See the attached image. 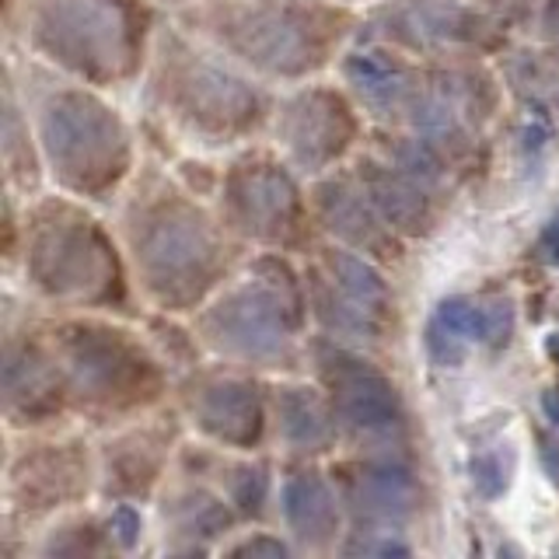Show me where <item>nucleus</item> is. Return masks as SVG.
<instances>
[{
	"label": "nucleus",
	"mask_w": 559,
	"mask_h": 559,
	"mask_svg": "<svg viewBox=\"0 0 559 559\" xmlns=\"http://www.w3.org/2000/svg\"><path fill=\"white\" fill-rule=\"evenodd\" d=\"M122 238L140 290L162 311L203 308L238 262L227 224L162 171H147L122 206Z\"/></svg>",
	"instance_id": "obj_1"
},
{
	"label": "nucleus",
	"mask_w": 559,
	"mask_h": 559,
	"mask_svg": "<svg viewBox=\"0 0 559 559\" xmlns=\"http://www.w3.org/2000/svg\"><path fill=\"white\" fill-rule=\"evenodd\" d=\"M186 25L259 78L308 81L357 22L336 0H197Z\"/></svg>",
	"instance_id": "obj_2"
},
{
	"label": "nucleus",
	"mask_w": 559,
	"mask_h": 559,
	"mask_svg": "<svg viewBox=\"0 0 559 559\" xmlns=\"http://www.w3.org/2000/svg\"><path fill=\"white\" fill-rule=\"evenodd\" d=\"M147 95L189 140L227 147L255 136L276 112L270 92L241 74L224 52H210L186 32L165 28L154 43Z\"/></svg>",
	"instance_id": "obj_3"
},
{
	"label": "nucleus",
	"mask_w": 559,
	"mask_h": 559,
	"mask_svg": "<svg viewBox=\"0 0 559 559\" xmlns=\"http://www.w3.org/2000/svg\"><path fill=\"white\" fill-rule=\"evenodd\" d=\"M308 314L305 276H297L287 255L270 249L200 308L197 336L231 364L290 371L301 364Z\"/></svg>",
	"instance_id": "obj_4"
},
{
	"label": "nucleus",
	"mask_w": 559,
	"mask_h": 559,
	"mask_svg": "<svg viewBox=\"0 0 559 559\" xmlns=\"http://www.w3.org/2000/svg\"><path fill=\"white\" fill-rule=\"evenodd\" d=\"M28 287L52 305L127 311L130 287L122 255L98 217L78 197H43L25 214Z\"/></svg>",
	"instance_id": "obj_5"
},
{
	"label": "nucleus",
	"mask_w": 559,
	"mask_h": 559,
	"mask_svg": "<svg viewBox=\"0 0 559 559\" xmlns=\"http://www.w3.org/2000/svg\"><path fill=\"white\" fill-rule=\"evenodd\" d=\"M147 0H25V43L92 87L133 81L147 60Z\"/></svg>",
	"instance_id": "obj_6"
},
{
	"label": "nucleus",
	"mask_w": 559,
	"mask_h": 559,
	"mask_svg": "<svg viewBox=\"0 0 559 559\" xmlns=\"http://www.w3.org/2000/svg\"><path fill=\"white\" fill-rule=\"evenodd\" d=\"M70 409L92 424H119L157 406L168 392L165 364L136 336L105 319H67L52 329Z\"/></svg>",
	"instance_id": "obj_7"
},
{
	"label": "nucleus",
	"mask_w": 559,
	"mask_h": 559,
	"mask_svg": "<svg viewBox=\"0 0 559 559\" xmlns=\"http://www.w3.org/2000/svg\"><path fill=\"white\" fill-rule=\"evenodd\" d=\"M39 151L49 179L78 200H109L133 171V136L109 102L60 84L39 102Z\"/></svg>",
	"instance_id": "obj_8"
},
{
	"label": "nucleus",
	"mask_w": 559,
	"mask_h": 559,
	"mask_svg": "<svg viewBox=\"0 0 559 559\" xmlns=\"http://www.w3.org/2000/svg\"><path fill=\"white\" fill-rule=\"evenodd\" d=\"M221 221L227 231L273 252L308 245L311 200H305L287 162L273 154H241L221 175Z\"/></svg>",
	"instance_id": "obj_9"
},
{
	"label": "nucleus",
	"mask_w": 559,
	"mask_h": 559,
	"mask_svg": "<svg viewBox=\"0 0 559 559\" xmlns=\"http://www.w3.org/2000/svg\"><path fill=\"white\" fill-rule=\"evenodd\" d=\"M311 367L336 413L340 433L364 448H402L409 437V409L399 384L374 360L349 343L319 336L311 346Z\"/></svg>",
	"instance_id": "obj_10"
},
{
	"label": "nucleus",
	"mask_w": 559,
	"mask_h": 559,
	"mask_svg": "<svg viewBox=\"0 0 559 559\" xmlns=\"http://www.w3.org/2000/svg\"><path fill=\"white\" fill-rule=\"evenodd\" d=\"M308 311L325 336L349 346H374L389 336L392 287L378 259L354 249H322L305 270Z\"/></svg>",
	"instance_id": "obj_11"
},
{
	"label": "nucleus",
	"mask_w": 559,
	"mask_h": 559,
	"mask_svg": "<svg viewBox=\"0 0 559 559\" xmlns=\"http://www.w3.org/2000/svg\"><path fill=\"white\" fill-rule=\"evenodd\" d=\"M367 39L409 57H459L493 49L500 25L472 0H381L367 17Z\"/></svg>",
	"instance_id": "obj_12"
},
{
	"label": "nucleus",
	"mask_w": 559,
	"mask_h": 559,
	"mask_svg": "<svg viewBox=\"0 0 559 559\" xmlns=\"http://www.w3.org/2000/svg\"><path fill=\"white\" fill-rule=\"evenodd\" d=\"M273 136L297 171L322 175L360 140L357 105L336 84H301L276 105Z\"/></svg>",
	"instance_id": "obj_13"
},
{
	"label": "nucleus",
	"mask_w": 559,
	"mask_h": 559,
	"mask_svg": "<svg viewBox=\"0 0 559 559\" xmlns=\"http://www.w3.org/2000/svg\"><path fill=\"white\" fill-rule=\"evenodd\" d=\"M95 462L81 437L28 444L11 454L8 465V503L22 521H39L81 503L92 493Z\"/></svg>",
	"instance_id": "obj_14"
},
{
	"label": "nucleus",
	"mask_w": 559,
	"mask_h": 559,
	"mask_svg": "<svg viewBox=\"0 0 559 559\" xmlns=\"http://www.w3.org/2000/svg\"><path fill=\"white\" fill-rule=\"evenodd\" d=\"M343 507L364 528H395L419 514L424 483L402 448H367L360 459L332 468Z\"/></svg>",
	"instance_id": "obj_15"
},
{
	"label": "nucleus",
	"mask_w": 559,
	"mask_h": 559,
	"mask_svg": "<svg viewBox=\"0 0 559 559\" xmlns=\"http://www.w3.org/2000/svg\"><path fill=\"white\" fill-rule=\"evenodd\" d=\"M186 416L206 441L231 451H255L266 441V395L238 374H200L186 381Z\"/></svg>",
	"instance_id": "obj_16"
},
{
	"label": "nucleus",
	"mask_w": 559,
	"mask_h": 559,
	"mask_svg": "<svg viewBox=\"0 0 559 559\" xmlns=\"http://www.w3.org/2000/svg\"><path fill=\"white\" fill-rule=\"evenodd\" d=\"M4 416L8 427H43L70 409L67 378L52 340L8 332L4 340Z\"/></svg>",
	"instance_id": "obj_17"
},
{
	"label": "nucleus",
	"mask_w": 559,
	"mask_h": 559,
	"mask_svg": "<svg viewBox=\"0 0 559 559\" xmlns=\"http://www.w3.org/2000/svg\"><path fill=\"white\" fill-rule=\"evenodd\" d=\"M311 217L329 238L378 262L402 255V235L378 214L357 175H325L311 186Z\"/></svg>",
	"instance_id": "obj_18"
},
{
	"label": "nucleus",
	"mask_w": 559,
	"mask_h": 559,
	"mask_svg": "<svg viewBox=\"0 0 559 559\" xmlns=\"http://www.w3.org/2000/svg\"><path fill=\"white\" fill-rule=\"evenodd\" d=\"M514 336V305L507 297L479 305L472 297H444L424 329V349L437 367H462L472 346L503 349Z\"/></svg>",
	"instance_id": "obj_19"
},
{
	"label": "nucleus",
	"mask_w": 559,
	"mask_h": 559,
	"mask_svg": "<svg viewBox=\"0 0 559 559\" xmlns=\"http://www.w3.org/2000/svg\"><path fill=\"white\" fill-rule=\"evenodd\" d=\"M340 74L346 92L364 105V112L402 127L419 92V81H424V67L409 63L399 49L381 43L349 49L340 60Z\"/></svg>",
	"instance_id": "obj_20"
},
{
	"label": "nucleus",
	"mask_w": 559,
	"mask_h": 559,
	"mask_svg": "<svg viewBox=\"0 0 559 559\" xmlns=\"http://www.w3.org/2000/svg\"><path fill=\"white\" fill-rule=\"evenodd\" d=\"M175 444V424H136L102 444V493L116 500H144L162 483Z\"/></svg>",
	"instance_id": "obj_21"
},
{
	"label": "nucleus",
	"mask_w": 559,
	"mask_h": 559,
	"mask_svg": "<svg viewBox=\"0 0 559 559\" xmlns=\"http://www.w3.org/2000/svg\"><path fill=\"white\" fill-rule=\"evenodd\" d=\"M354 175L402 238H427L437 227V186L402 171L389 157H360Z\"/></svg>",
	"instance_id": "obj_22"
},
{
	"label": "nucleus",
	"mask_w": 559,
	"mask_h": 559,
	"mask_svg": "<svg viewBox=\"0 0 559 559\" xmlns=\"http://www.w3.org/2000/svg\"><path fill=\"white\" fill-rule=\"evenodd\" d=\"M280 514L305 549H332L343 535V497L319 468L297 465L280 483Z\"/></svg>",
	"instance_id": "obj_23"
},
{
	"label": "nucleus",
	"mask_w": 559,
	"mask_h": 559,
	"mask_svg": "<svg viewBox=\"0 0 559 559\" xmlns=\"http://www.w3.org/2000/svg\"><path fill=\"white\" fill-rule=\"evenodd\" d=\"M162 521L175 538L171 552L197 556V552H206L214 538L235 528L238 511L231 507V500L214 493V489H206L200 483H186V486H175L165 497Z\"/></svg>",
	"instance_id": "obj_24"
},
{
	"label": "nucleus",
	"mask_w": 559,
	"mask_h": 559,
	"mask_svg": "<svg viewBox=\"0 0 559 559\" xmlns=\"http://www.w3.org/2000/svg\"><path fill=\"white\" fill-rule=\"evenodd\" d=\"M276 433L290 454H325L340 441V424L325 392L311 384H280L273 392Z\"/></svg>",
	"instance_id": "obj_25"
},
{
	"label": "nucleus",
	"mask_w": 559,
	"mask_h": 559,
	"mask_svg": "<svg viewBox=\"0 0 559 559\" xmlns=\"http://www.w3.org/2000/svg\"><path fill=\"white\" fill-rule=\"evenodd\" d=\"M4 162H8L11 182H17L22 189L39 186V168H46L43 151H39V140H32L28 116H22L11 78L4 87Z\"/></svg>",
	"instance_id": "obj_26"
},
{
	"label": "nucleus",
	"mask_w": 559,
	"mask_h": 559,
	"mask_svg": "<svg viewBox=\"0 0 559 559\" xmlns=\"http://www.w3.org/2000/svg\"><path fill=\"white\" fill-rule=\"evenodd\" d=\"M217 476L224 486V497L231 500L238 518H262L270 503V468L259 462H224L217 459Z\"/></svg>",
	"instance_id": "obj_27"
},
{
	"label": "nucleus",
	"mask_w": 559,
	"mask_h": 559,
	"mask_svg": "<svg viewBox=\"0 0 559 559\" xmlns=\"http://www.w3.org/2000/svg\"><path fill=\"white\" fill-rule=\"evenodd\" d=\"M381 151H384V157H389L392 165H399L402 171H409V175H416V179H424V182H430L437 189H441V182L448 179L451 157L424 133L409 130L402 136H392V140H384Z\"/></svg>",
	"instance_id": "obj_28"
},
{
	"label": "nucleus",
	"mask_w": 559,
	"mask_h": 559,
	"mask_svg": "<svg viewBox=\"0 0 559 559\" xmlns=\"http://www.w3.org/2000/svg\"><path fill=\"white\" fill-rule=\"evenodd\" d=\"M116 542L109 535V524H98L95 518H67L57 528L46 532L39 552L43 556H105L112 552Z\"/></svg>",
	"instance_id": "obj_29"
},
{
	"label": "nucleus",
	"mask_w": 559,
	"mask_h": 559,
	"mask_svg": "<svg viewBox=\"0 0 559 559\" xmlns=\"http://www.w3.org/2000/svg\"><path fill=\"white\" fill-rule=\"evenodd\" d=\"M511 459L503 462L500 451H479L468 459V479H472V489L483 497V500H500L507 489H511Z\"/></svg>",
	"instance_id": "obj_30"
},
{
	"label": "nucleus",
	"mask_w": 559,
	"mask_h": 559,
	"mask_svg": "<svg viewBox=\"0 0 559 559\" xmlns=\"http://www.w3.org/2000/svg\"><path fill=\"white\" fill-rule=\"evenodd\" d=\"M346 556H409V542L392 528H360L343 546Z\"/></svg>",
	"instance_id": "obj_31"
},
{
	"label": "nucleus",
	"mask_w": 559,
	"mask_h": 559,
	"mask_svg": "<svg viewBox=\"0 0 559 559\" xmlns=\"http://www.w3.org/2000/svg\"><path fill=\"white\" fill-rule=\"evenodd\" d=\"M105 524H109V535L116 542V549L130 552V549L140 546V535H144V518H140V511L130 500H119L112 507V514L105 518Z\"/></svg>",
	"instance_id": "obj_32"
},
{
	"label": "nucleus",
	"mask_w": 559,
	"mask_h": 559,
	"mask_svg": "<svg viewBox=\"0 0 559 559\" xmlns=\"http://www.w3.org/2000/svg\"><path fill=\"white\" fill-rule=\"evenodd\" d=\"M227 556H252V559H287L290 556V546L284 538H276L270 532H255L249 538L235 542V546L224 549Z\"/></svg>",
	"instance_id": "obj_33"
},
{
	"label": "nucleus",
	"mask_w": 559,
	"mask_h": 559,
	"mask_svg": "<svg viewBox=\"0 0 559 559\" xmlns=\"http://www.w3.org/2000/svg\"><path fill=\"white\" fill-rule=\"evenodd\" d=\"M538 32H542V43L549 49V60L559 67V0H546V4H542Z\"/></svg>",
	"instance_id": "obj_34"
},
{
	"label": "nucleus",
	"mask_w": 559,
	"mask_h": 559,
	"mask_svg": "<svg viewBox=\"0 0 559 559\" xmlns=\"http://www.w3.org/2000/svg\"><path fill=\"white\" fill-rule=\"evenodd\" d=\"M535 441H538V459H542V465H546L549 479L559 486V441H556L552 433H535Z\"/></svg>",
	"instance_id": "obj_35"
},
{
	"label": "nucleus",
	"mask_w": 559,
	"mask_h": 559,
	"mask_svg": "<svg viewBox=\"0 0 559 559\" xmlns=\"http://www.w3.org/2000/svg\"><path fill=\"white\" fill-rule=\"evenodd\" d=\"M542 409H546V416L559 427V392H546V395H542Z\"/></svg>",
	"instance_id": "obj_36"
},
{
	"label": "nucleus",
	"mask_w": 559,
	"mask_h": 559,
	"mask_svg": "<svg viewBox=\"0 0 559 559\" xmlns=\"http://www.w3.org/2000/svg\"><path fill=\"white\" fill-rule=\"evenodd\" d=\"M157 4H197V0H157Z\"/></svg>",
	"instance_id": "obj_37"
},
{
	"label": "nucleus",
	"mask_w": 559,
	"mask_h": 559,
	"mask_svg": "<svg viewBox=\"0 0 559 559\" xmlns=\"http://www.w3.org/2000/svg\"><path fill=\"white\" fill-rule=\"evenodd\" d=\"M336 4H357V0H336Z\"/></svg>",
	"instance_id": "obj_38"
},
{
	"label": "nucleus",
	"mask_w": 559,
	"mask_h": 559,
	"mask_svg": "<svg viewBox=\"0 0 559 559\" xmlns=\"http://www.w3.org/2000/svg\"><path fill=\"white\" fill-rule=\"evenodd\" d=\"M549 224H556V227H559V214H556V217H552V221H549Z\"/></svg>",
	"instance_id": "obj_39"
}]
</instances>
